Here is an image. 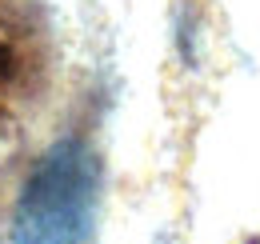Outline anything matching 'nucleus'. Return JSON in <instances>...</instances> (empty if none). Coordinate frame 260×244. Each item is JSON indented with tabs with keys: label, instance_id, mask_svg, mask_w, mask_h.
<instances>
[{
	"label": "nucleus",
	"instance_id": "1",
	"mask_svg": "<svg viewBox=\"0 0 260 244\" xmlns=\"http://www.w3.org/2000/svg\"><path fill=\"white\" fill-rule=\"evenodd\" d=\"M96 160L80 140H60L16 200L12 244H88L96 216Z\"/></svg>",
	"mask_w": 260,
	"mask_h": 244
},
{
	"label": "nucleus",
	"instance_id": "2",
	"mask_svg": "<svg viewBox=\"0 0 260 244\" xmlns=\"http://www.w3.org/2000/svg\"><path fill=\"white\" fill-rule=\"evenodd\" d=\"M12 72H16V52H12V48H8L4 40H0V84H4V80H8Z\"/></svg>",
	"mask_w": 260,
	"mask_h": 244
}]
</instances>
